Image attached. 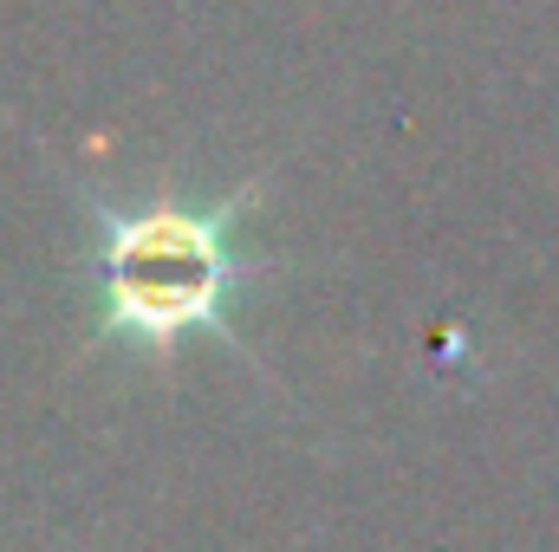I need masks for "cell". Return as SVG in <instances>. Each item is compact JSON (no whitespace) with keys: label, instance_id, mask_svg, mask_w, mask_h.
<instances>
[{"label":"cell","instance_id":"obj_1","mask_svg":"<svg viewBox=\"0 0 559 552\" xmlns=\"http://www.w3.org/2000/svg\"><path fill=\"white\" fill-rule=\"evenodd\" d=\"M92 208V345H118L138 358H176L189 338H228L235 305L248 292L241 221L261 202V182H235L228 195L150 189L138 202H111L79 189Z\"/></svg>","mask_w":559,"mask_h":552}]
</instances>
